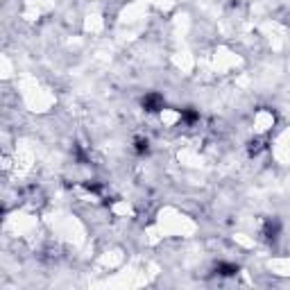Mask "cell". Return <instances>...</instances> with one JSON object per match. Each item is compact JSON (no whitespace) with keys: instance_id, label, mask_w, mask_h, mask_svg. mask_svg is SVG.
Masks as SVG:
<instances>
[{"instance_id":"cell-7","label":"cell","mask_w":290,"mask_h":290,"mask_svg":"<svg viewBox=\"0 0 290 290\" xmlns=\"http://www.w3.org/2000/svg\"><path fill=\"white\" fill-rule=\"evenodd\" d=\"M84 188L91 193H102V186H100L98 181H84Z\"/></svg>"},{"instance_id":"cell-4","label":"cell","mask_w":290,"mask_h":290,"mask_svg":"<svg viewBox=\"0 0 290 290\" xmlns=\"http://www.w3.org/2000/svg\"><path fill=\"white\" fill-rule=\"evenodd\" d=\"M247 150H250L252 157H256V154H261V152L265 150V141L263 139H252L250 143H247Z\"/></svg>"},{"instance_id":"cell-8","label":"cell","mask_w":290,"mask_h":290,"mask_svg":"<svg viewBox=\"0 0 290 290\" xmlns=\"http://www.w3.org/2000/svg\"><path fill=\"white\" fill-rule=\"evenodd\" d=\"M75 157H77V161H82V163H86V154L79 147H75Z\"/></svg>"},{"instance_id":"cell-1","label":"cell","mask_w":290,"mask_h":290,"mask_svg":"<svg viewBox=\"0 0 290 290\" xmlns=\"http://www.w3.org/2000/svg\"><path fill=\"white\" fill-rule=\"evenodd\" d=\"M141 107H143L147 113H159L165 107V100H163V95H161V93L152 91V93H145V95H143V100H141Z\"/></svg>"},{"instance_id":"cell-3","label":"cell","mask_w":290,"mask_h":290,"mask_svg":"<svg viewBox=\"0 0 290 290\" xmlns=\"http://www.w3.org/2000/svg\"><path fill=\"white\" fill-rule=\"evenodd\" d=\"M216 274H218V277H236V274H238V265L220 261V263L216 265Z\"/></svg>"},{"instance_id":"cell-2","label":"cell","mask_w":290,"mask_h":290,"mask_svg":"<svg viewBox=\"0 0 290 290\" xmlns=\"http://www.w3.org/2000/svg\"><path fill=\"white\" fill-rule=\"evenodd\" d=\"M261 234H263V238L268 240V243H274V240L279 238V234H281V220H279V218H268V220L263 222Z\"/></svg>"},{"instance_id":"cell-6","label":"cell","mask_w":290,"mask_h":290,"mask_svg":"<svg viewBox=\"0 0 290 290\" xmlns=\"http://www.w3.org/2000/svg\"><path fill=\"white\" fill-rule=\"evenodd\" d=\"M134 152H136V154H141V157H143V154H147V152H150V141L143 139V136H139V139L134 141Z\"/></svg>"},{"instance_id":"cell-5","label":"cell","mask_w":290,"mask_h":290,"mask_svg":"<svg viewBox=\"0 0 290 290\" xmlns=\"http://www.w3.org/2000/svg\"><path fill=\"white\" fill-rule=\"evenodd\" d=\"M181 120H184L186 125H193V123L199 120V113L195 109H191V107H186V109H181Z\"/></svg>"}]
</instances>
